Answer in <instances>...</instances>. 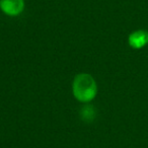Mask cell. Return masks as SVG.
Wrapping results in <instances>:
<instances>
[{"instance_id":"6da1fadb","label":"cell","mask_w":148,"mask_h":148,"mask_svg":"<svg viewBox=\"0 0 148 148\" xmlns=\"http://www.w3.org/2000/svg\"><path fill=\"white\" fill-rule=\"evenodd\" d=\"M73 97L82 103H89L97 95V83L92 75L88 73L77 74L72 81Z\"/></svg>"},{"instance_id":"7a4b0ae2","label":"cell","mask_w":148,"mask_h":148,"mask_svg":"<svg viewBox=\"0 0 148 148\" xmlns=\"http://www.w3.org/2000/svg\"><path fill=\"white\" fill-rule=\"evenodd\" d=\"M25 7V0H0V10L9 17L21 15Z\"/></svg>"},{"instance_id":"277c9868","label":"cell","mask_w":148,"mask_h":148,"mask_svg":"<svg viewBox=\"0 0 148 148\" xmlns=\"http://www.w3.org/2000/svg\"><path fill=\"white\" fill-rule=\"evenodd\" d=\"M80 117L81 120L85 123H91L95 118V110L93 106L85 105L80 110Z\"/></svg>"},{"instance_id":"3957f363","label":"cell","mask_w":148,"mask_h":148,"mask_svg":"<svg viewBox=\"0 0 148 148\" xmlns=\"http://www.w3.org/2000/svg\"><path fill=\"white\" fill-rule=\"evenodd\" d=\"M128 44L134 50H139L148 45V31L137 29L132 32L128 37Z\"/></svg>"}]
</instances>
